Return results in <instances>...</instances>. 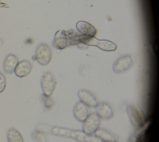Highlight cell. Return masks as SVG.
I'll use <instances>...</instances> for the list:
<instances>
[{
  "label": "cell",
  "mask_w": 159,
  "mask_h": 142,
  "mask_svg": "<svg viewBox=\"0 0 159 142\" xmlns=\"http://www.w3.org/2000/svg\"><path fill=\"white\" fill-rule=\"evenodd\" d=\"M77 40V45L83 49L87 48L89 46H95L102 50L112 52L115 51L117 47V45L111 40L106 39H98L95 37L86 36L81 34H79Z\"/></svg>",
  "instance_id": "6da1fadb"
},
{
  "label": "cell",
  "mask_w": 159,
  "mask_h": 142,
  "mask_svg": "<svg viewBox=\"0 0 159 142\" xmlns=\"http://www.w3.org/2000/svg\"><path fill=\"white\" fill-rule=\"evenodd\" d=\"M52 133L54 135L67 138H71L80 142H100L99 138L93 135H87L83 131L73 130L61 127H53Z\"/></svg>",
  "instance_id": "7a4b0ae2"
},
{
  "label": "cell",
  "mask_w": 159,
  "mask_h": 142,
  "mask_svg": "<svg viewBox=\"0 0 159 142\" xmlns=\"http://www.w3.org/2000/svg\"><path fill=\"white\" fill-rule=\"evenodd\" d=\"M79 34L74 30H59L56 32L52 44L58 50H63L70 45H78L77 38Z\"/></svg>",
  "instance_id": "3957f363"
},
{
  "label": "cell",
  "mask_w": 159,
  "mask_h": 142,
  "mask_svg": "<svg viewBox=\"0 0 159 142\" xmlns=\"http://www.w3.org/2000/svg\"><path fill=\"white\" fill-rule=\"evenodd\" d=\"M52 52L50 46L46 43H40L37 47L34 59L41 65H47L51 61Z\"/></svg>",
  "instance_id": "277c9868"
},
{
  "label": "cell",
  "mask_w": 159,
  "mask_h": 142,
  "mask_svg": "<svg viewBox=\"0 0 159 142\" xmlns=\"http://www.w3.org/2000/svg\"><path fill=\"white\" fill-rule=\"evenodd\" d=\"M40 85L43 94L51 97L56 87V80L53 74L50 72H45L42 77Z\"/></svg>",
  "instance_id": "5b68a950"
},
{
  "label": "cell",
  "mask_w": 159,
  "mask_h": 142,
  "mask_svg": "<svg viewBox=\"0 0 159 142\" xmlns=\"http://www.w3.org/2000/svg\"><path fill=\"white\" fill-rule=\"evenodd\" d=\"M134 59L131 55H124L119 57L112 65V70L116 73H122L128 70L133 65Z\"/></svg>",
  "instance_id": "8992f818"
},
{
  "label": "cell",
  "mask_w": 159,
  "mask_h": 142,
  "mask_svg": "<svg viewBox=\"0 0 159 142\" xmlns=\"http://www.w3.org/2000/svg\"><path fill=\"white\" fill-rule=\"evenodd\" d=\"M100 118L96 113H92L83 121V131L87 135H93L99 128Z\"/></svg>",
  "instance_id": "52a82bcc"
},
{
  "label": "cell",
  "mask_w": 159,
  "mask_h": 142,
  "mask_svg": "<svg viewBox=\"0 0 159 142\" xmlns=\"http://www.w3.org/2000/svg\"><path fill=\"white\" fill-rule=\"evenodd\" d=\"M129 118L134 126L140 128L145 123V119L142 113L134 105H130L127 107Z\"/></svg>",
  "instance_id": "ba28073f"
},
{
  "label": "cell",
  "mask_w": 159,
  "mask_h": 142,
  "mask_svg": "<svg viewBox=\"0 0 159 142\" xmlns=\"http://www.w3.org/2000/svg\"><path fill=\"white\" fill-rule=\"evenodd\" d=\"M78 96L81 102L90 108H95L98 102L95 95L90 91L81 89L78 91Z\"/></svg>",
  "instance_id": "9c48e42d"
},
{
  "label": "cell",
  "mask_w": 159,
  "mask_h": 142,
  "mask_svg": "<svg viewBox=\"0 0 159 142\" xmlns=\"http://www.w3.org/2000/svg\"><path fill=\"white\" fill-rule=\"evenodd\" d=\"M96 113L100 118L109 120L113 117L114 111L112 106L107 102H98L96 106Z\"/></svg>",
  "instance_id": "30bf717a"
},
{
  "label": "cell",
  "mask_w": 159,
  "mask_h": 142,
  "mask_svg": "<svg viewBox=\"0 0 159 142\" xmlns=\"http://www.w3.org/2000/svg\"><path fill=\"white\" fill-rule=\"evenodd\" d=\"M32 70V65L31 62L27 60H23L18 62L14 73L18 77L22 78L30 74Z\"/></svg>",
  "instance_id": "8fae6325"
},
{
  "label": "cell",
  "mask_w": 159,
  "mask_h": 142,
  "mask_svg": "<svg viewBox=\"0 0 159 142\" xmlns=\"http://www.w3.org/2000/svg\"><path fill=\"white\" fill-rule=\"evenodd\" d=\"M76 27L81 35L86 36L95 37L97 32L96 28L92 24L84 21H78L76 24Z\"/></svg>",
  "instance_id": "7c38bea8"
},
{
  "label": "cell",
  "mask_w": 159,
  "mask_h": 142,
  "mask_svg": "<svg viewBox=\"0 0 159 142\" xmlns=\"http://www.w3.org/2000/svg\"><path fill=\"white\" fill-rule=\"evenodd\" d=\"M19 62L17 57L13 54H8L3 62V70L7 74H12L14 72L15 68Z\"/></svg>",
  "instance_id": "4fadbf2b"
},
{
  "label": "cell",
  "mask_w": 159,
  "mask_h": 142,
  "mask_svg": "<svg viewBox=\"0 0 159 142\" xmlns=\"http://www.w3.org/2000/svg\"><path fill=\"white\" fill-rule=\"evenodd\" d=\"M89 115L88 107L81 102H77L73 108V115L80 122H83Z\"/></svg>",
  "instance_id": "5bb4252c"
},
{
  "label": "cell",
  "mask_w": 159,
  "mask_h": 142,
  "mask_svg": "<svg viewBox=\"0 0 159 142\" xmlns=\"http://www.w3.org/2000/svg\"><path fill=\"white\" fill-rule=\"evenodd\" d=\"M94 135L103 142H116V137L111 133L102 128H98Z\"/></svg>",
  "instance_id": "9a60e30c"
},
{
  "label": "cell",
  "mask_w": 159,
  "mask_h": 142,
  "mask_svg": "<svg viewBox=\"0 0 159 142\" xmlns=\"http://www.w3.org/2000/svg\"><path fill=\"white\" fill-rule=\"evenodd\" d=\"M7 139L8 142H24L21 133L15 128H11L7 133Z\"/></svg>",
  "instance_id": "2e32d148"
},
{
  "label": "cell",
  "mask_w": 159,
  "mask_h": 142,
  "mask_svg": "<svg viewBox=\"0 0 159 142\" xmlns=\"http://www.w3.org/2000/svg\"><path fill=\"white\" fill-rule=\"evenodd\" d=\"M31 135L34 142H47V136L42 131L35 130L32 133Z\"/></svg>",
  "instance_id": "e0dca14e"
},
{
  "label": "cell",
  "mask_w": 159,
  "mask_h": 142,
  "mask_svg": "<svg viewBox=\"0 0 159 142\" xmlns=\"http://www.w3.org/2000/svg\"><path fill=\"white\" fill-rule=\"evenodd\" d=\"M42 101L44 104V107L47 110H50L54 105V101L50 98V97L46 96L43 94L42 95Z\"/></svg>",
  "instance_id": "ac0fdd59"
},
{
  "label": "cell",
  "mask_w": 159,
  "mask_h": 142,
  "mask_svg": "<svg viewBox=\"0 0 159 142\" xmlns=\"http://www.w3.org/2000/svg\"><path fill=\"white\" fill-rule=\"evenodd\" d=\"M6 87V78L4 75L0 72V93H2Z\"/></svg>",
  "instance_id": "d6986e66"
}]
</instances>
